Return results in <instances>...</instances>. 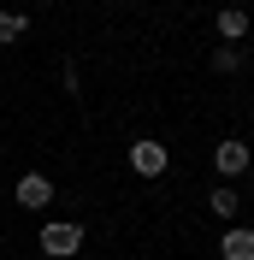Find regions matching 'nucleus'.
Here are the masks:
<instances>
[{
    "label": "nucleus",
    "instance_id": "obj_1",
    "mask_svg": "<svg viewBox=\"0 0 254 260\" xmlns=\"http://www.w3.org/2000/svg\"><path fill=\"white\" fill-rule=\"evenodd\" d=\"M83 248V225H71V219H53V225H42V254L65 260V254H77Z\"/></svg>",
    "mask_w": 254,
    "mask_h": 260
},
{
    "label": "nucleus",
    "instance_id": "obj_2",
    "mask_svg": "<svg viewBox=\"0 0 254 260\" xmlns=\"http://www.w3.org/2000/svg\"><path fill=\"white\" fill-rule=\"evenodd\" d=\"M166 166H172V154H166L160 142H136L130 148V172H136V178H160Z\"/></svg>",
    "mask_w": 254,
    "mask_h": 260
},
{
    "label": "nucleus",
    "instance_id": "obj_3",
    "mask_svg": "<svg viewBox=\"0 0 254 260\" xmlns=\"http://www.w3.org/2000/svg\"><path fill=\"white\" fill-rule=\"evenodd\" d=\"M213 166H219L225 178H242V172L254 166V154H248V142H237V136H231V142H219V154H213Z\"/></svg>",
    "mask_w": 254,
    "mask_h": 260
},
{
    "label": "nucleus",
    "instance_id": "obj_4",
    "mask_svg": "<svg viewBox=\"0 0 254 260\" xmlns=\"http://www.w3.org/2000/svg\"><path fill=\"white\" fill-rule=\"evenodd\" d=\"M48 201H53V183L42 172H24L18 178V207H48Z\"/></svg>",
    "mask_w": 254,
    "mask_h": 260
},
{
    "label": "nucleus",
    "instance_id": "obj_5",
    "mask_svg": "<svg viewBox=\"0 0 254 260\" xmlns=\"http://www.w3.org/2000/svg\"><path fill=\"white\" fill-rule=\"evenodd\" d=\"M219 254L225 260H254V231H225V243H219Z\"/></svg>",
    "mask_w": 254,
    "mask_h": 260
},
{
    "label": "nucleus",
    "instance_id": "obj_6",
    "mask_svg": "<svg viewBox=\"0 0 254 260\" xmlns=\"http://www.w3.org/2000/svg\"><path fill=\"white\" fill-rule=\"evenodd\" d=\"M213 24H219V36H225V42H242V36H248V12H242V6H225Z\"/></svg>",
    "mask_w": 254,
    "mask_h": 260
},
{
    "label": "nucleus",
    "instance_id": "obj_7",
    "mask_svg": "<svg viewBox=\"0 0 254 260\" xmlns=\"http://www.w3.org/2000/svg\"><path fill=\"white\" fill-rule=\"evenodd\" d=\"M237 207H242L237 189H213L207 195V213H213V219H237Z\"/></svg>",
    "mask_w": 254,
    "mask_h": 260
},
{
    "label": "nucleus",
    "instance_id": "obj_8",
    "mask_svg": "<svg viewBox=\"0 0 254 260\" xmlns=\"http://www.w3.org/2000/svg\"><path fill=\"white\" fill-rule=\"evenodd\" d=\"M24 30H30V18H24V12H0V42H18Z\"/></svg>",
    "mask_w": 254,
    "mask_h": 260
},
{
    "label": "nucleus",
    "instance_id": "obj_9",
    "mask_svg": "<svg viewBox=\"0 0 254 260\" xmlns=\"http://www.w3.org/2000/svg\"><path fill=\"white\" fill-rule=\"evenodd\" d=\"M213 71H225V77H231V71H242V53L231 48V42H225V48L213 53Z\"/></svg>",
    "mask_w": 254,
    "mask_h": 260
}]
</instances>
